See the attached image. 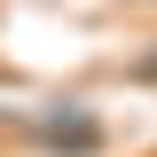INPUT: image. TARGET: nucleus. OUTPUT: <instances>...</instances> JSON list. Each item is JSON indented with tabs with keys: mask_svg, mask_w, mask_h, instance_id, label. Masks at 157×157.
<instances>
[{
	"mask_svg": "<svg viewBox=\"0 0 157 157\" xmlns=\"http://www.w3.org/2000/svg\"><path fill=\"white\" fill-rule=\"evenodd\" d=\"M141 8H157V0H141Z\"/></svg>",
	"mask_w": 157,
	"mask_h": 157,
	"instance_id": "obj_1",
	"label": "nucleus"
}]
</instances>
